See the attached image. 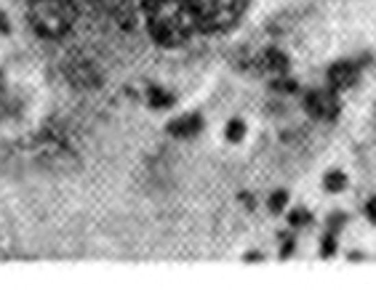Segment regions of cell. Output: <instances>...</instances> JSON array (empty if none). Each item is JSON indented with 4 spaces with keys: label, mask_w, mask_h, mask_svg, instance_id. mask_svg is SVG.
<instances>
[{
    "label": "cell",
    "mask_w": 376,
    "mask_h": 295,
    "mask_svg": "<svg viewBox=\"0 0 376 295\" xmlns=\"http://www.w3.org/2000/svg\"><path fill=\"white\" fill-rule=\"evenodd\" d=\"M286 202H288V195L280 189V192H275V195L270 197V210H273V213H283Z\"/></svg>",
    "instance_id": "cell-16"
},
{
    "label": "cell",
    "mask_w": 376,
    "mask_h": 295,
    "mask_svg": "<svg viewBox=\"0 0 376 295\" xmlns=\"http://www.w3.org/2000/svg\"><path fill=\"white\" fill-rule=\"evenodd\" d=\"M8 29H11V27H8V19L0 14V32H8Z\"/></svg>",
    "instance_id": "cell-20"
},
{
    "label": "cell",
    "mask_w": 376,
    "mask_h": 295,
    "mask_svg": "<svg viewBox=\"0 0 376 295\" xmlns=\"http://www.w3.org/2000/svg\"><path fill=\"white\" fill-rule=\"evenodd\" d=\"M297 253V240L294 237H283V247H280V258H291Z\"/></svg>",
    "instance_id": "cell-17"
},
{
    "label": "cell",
    "mask_w": 376,
    "mask_h": 295,
    "mask_svg": "<svg viewBox=\"0 0 376 295\" xmlns=\"http://www.w3.org/2000/svg\"><path fill=\"white\" fill-rule=\"evenodd\" d=\"M366 216H368L371 223H376V197H371V202L366 205Z\"/></svg>",
    "instance_id": "cell-18"
},
{
    "label": "cell",
    "mask_w": 376,
    "mask_h": 295,
    "mask_svg": "<svg viewBox=\"0 0 376 295\" xmlns=\"http://www.w3.org/2000/svg\"><path fill=\"white\" fill-rule=\"evenodd\" d=\"M190 5H192L198 29L219 32V29H227L240 19L246 0H190Z\"/></svg>",
    "instance_id": "cell-3"
},
{
    "label": "cell",
    "mask_w": 376,
    "mask_h": 295,
    "mask_svg": "<svg viewBox=\"0 0 376 295\" xmlns=\"http://www.w3.org/2000/svg\"><path fill=\"white\" fill-rule=\"evenodd\" d=\"M174 139H192L203 130V117L201 115H184V117H176L166 128Z\"/></svg>",
    "instance_id": "cell-6"
},
{
    "label": "cell",
    "mask_w": 376,
    "mask_h": 295,
    "mask_svg": "<svg viewBox=\"0 0 376 295\" xmlns=\"http://www.w3.org/2000/svg\"><path fill=\"white\" fill-rule=\"evenodd\" d=\"M358 74H360V64H358V61H347V59H344V61H336V64L328 67V88L344 91V88L355 85Z\"/></svg>",
    "instance_id": "cell-5"
},
{
    "label": "cell",
    "mask_w": 376,
    "mask_h": 295,
    "mask_svg": "<svg viewBox=\"0 0 376 295\" xmlns=\"http://www.w3.org/2000/svg\"><path fill=\"white\" fill-rule=\"evenodd\" d=\"M310 221H312V216H310V210H307V208H294V210L288 213V226H291V229L310 226Z\"/></svg>",
    "instance_id": "cell-12"
},
{
    "label": "cell",
    "mask_w": 376,
    "mask_h": 295,
    "mask_svg": "<svg viewBox=\"0 0 376 295\" xmlns=\"http://www.w3.org/2000/svg\"><path fill=\"white\" fill-rule=\"evenodd\" d=\"M27 19L40 38L59 40L75 25L77 0H29Z\"/></svg>",
    "instance_id": "cell-2"
},
{
    "label": "cell",
    "mask_w": 376,
    "mask_h": 295,
    "mask_svg": "<svg viewBox=\"0 0 376 295\" xmlns=\"http://www.w3.org/2000/svg\"><path fill=\"white\" fill-rule=\"evenodd\" d=\"M225 136H227V141H232V144L243 141V136H246V123H243V120H229L225 128Z\"/></svg>",
    "instance_id": "cell-11"
},
{
    "label": "cell",
    "mask_w": 376,
    "mask_h": 295,
    "mask_svg": "<svg viewBox=\"0 0 376 295\" xmlns=\"http://www.w3.org/2000/svg\"><path fill=\"white\" fill-rule=\"evenodd\" d=\"M142 8H145L147 27H150L155 43L166 48L187 43L192 32L198 29L190 0H145Z\"/></svg>",
    "instance_id": "cell-1"
},
{
    "label": "cell",
    "mask_w": 376,
    "mask_h": 295,
    "mask_svg": "<svg viewBox=\"0 0 376 295\" xmlns=\"http://www.w3.org/2000/svg\"><path fill=\"white\" fill-rule=\"evenodd\" d=\"M339 250V242H336V234L326 231V237L321 240V258H334Z\"/></svg>",
    "instance_id": "cell-14"
},
{
    "label": "cell",
    "mask_w": 376,
    "mask_h": 295,
    "mask_svg": "<svg viewBox=\"0 0 376 295\" xmlns=\"http://www.w3.org/2000/svg\"><path fill=\"white\" fill-rule=\"evenodd\" d=\"M147 104L152 109H168V107H174V96L163 88H150L147 91Z\"/></svg>",
    "instance_id": "cell-10"
},
{
    "label": "cell",
    "mask_w": 376,
    "mask_h": 295,
    "mask_svg": "<svg viewBox=\"0 0 376 295\" xmlns=\"http://www.w3.org/2000/svg\"><path fill=\"white\" fill-rule=\"evenodd\" d=\"M291 67V59L280 48H267V53L262 56V70H270L275 74H286Z\"/></svg>",
    "instance_id": "cell-8"
},
{
    "label": "cell",
    "mask_w": 376,
    "mask_h": 295,
    "mask_svg": "<svg viewBox=\"0 0 376 295\" xmlns=\"http://www.w3.org/2000/svg\"><path fill=\"white\" fill-rule=\"evenodd\" d=\"M323 189L331 192V195H339L347 189V175L342 171H328L326 178H323Z\"/></svg>",
    "instance_id": "cell-9"
},
{
    "label": "cell",
    "mask_w": 376,
    "mask_h": 295,
    "mask_svg": "<svg viewBox=\"0 0 376 295\" xmlns=\"http://www.w3.org/2000/svg\"><path fill=\"white\" fill-rule=\"evenodd\" d=\"M273 91H277V94H297L299 83L294 77H275L273 80Z\"/></svg>",
    "instance_id": "cell-13"
},
{
    "label": "cell",
    "mask_w": 376,
    "mask_h": 295,
    "mask_svg": "<svg viewBox=\"0 0 376 295\" xmlns=\"http://www.w3.org/2000/svg\"><path fill=\"white\" fill-rule=\"evenodd\" d=\"M304 109L310 117L315 120H326V123H334L342 112V104H339V96L334 88H315L304 96Z\"/></svg>",
    "instance_id": "cell-4"
},
{
    "label": "cell",
    "mask_w": 376,
    "mask_h": 295,
    "mask_svg": "<svg viewBox=\"0 0 376 295\" xmlns=\"http://www.w3.org/2000/svg\"><path fill=\"white\" fill-rule=\"evenodd\" d=\"M246 261H249V264H259V261H262V253H256V250H253V253H246Z\"/></svg>",
    "instance_id": "cell-19"
},
{
    "label": "cell",
    "mask_w": 376,
    "mask_h": 295,
    "mask_svg": "<svg viewBox=\"0 0 376 295\" xmlns=\"http://www.w3.org/2000/svg\"><path fill=\"white\" fill-rule=\"evenodd\" d=\"M350 261H363V253H355V250H352V253H350Z\"/></svg>",
    "instance_id": "cell-21"
},
{
    "label": "cell",
    "mask_w": 376,
    "mask_h": 295,
    "mask_svg": "<svg viewBox=\"0 0 376 295\" xmlns=\"http://www.w3.org/2000/svg\"><path fill=\"white\" fill-rule=\"evenodd\" d=\"M67 77H70L75 85H80V88H94V85L99 83V74L94 72L91 67H86L83 61L70 64V67H67Z\"/></svg>",
    "instance_id": "cell-7"
},
{
    "label": "cell",
    "mask_w": 376,
    "mask_h": 295,
    "mask_svg": "<svg viewBox=\"0 0 376 295\" xmlns=\"http://www.w3.org/2000/svg\"><path fill=\"white\" fill-rule=\"evenodd\" d=\"M344 223H347V216H344V213H331V216H328V221H326V226H328V231H331V234H339V231L344 229Z\"/></svg>",
    "instance_id": "cell-15"
}]
</instances>
